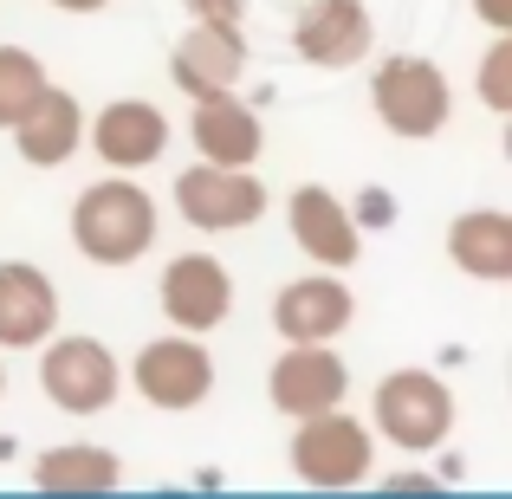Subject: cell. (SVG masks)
I'll list each match as a JSON object with an SVG mask.
<instances>
[{
  "label": "cell",
  "instance_id": "10",
  "mask_svg": "<svg viewBox=\"0 0 512 499\" xmlns=\"http://www.w3.org/2000/svg\"><path fill=\"white\" fill-rule=\"evenodd\" d=\"M227 305H234V279H227V266L214 260V253H182V260H169V273H163L169 325L214 331L227 318Z\"/></svg>",
  "mask_w": 512,
  "mask_h": 499
},
{
  "label": "cell",
  "instance_id": "16",
  "mask_svg": "<svg viewBox=\"0 0 512 499\" xmlns=\"http://www.w3.org/2000/svg\"><path fill=\"white\" fill-rule=\"evenodd\" d=\"M59 325V292L39 266L7 260L0 266V344L26 350V344H46V331Z\"/></svg>",
  "mask_w": 512,
  "mask_h": 499
},
{
  "label": "cell",
  "instance_id": "5",
  "mask_svg": "<svg viewBox=\"0 0 512 499\" xmlns=\"http://www.w3.org/2000/svg\"><path fill=\"white\" fill-rule=\"evenodd\" d=\"M292 467L312 487H357L370 474V428L350 422L344 409H318L292 435Z\"/></svg>",
  "mask_w": 512,
  "mask_h": 499
},
{
  "label": "cell",
  "instance_id": "21",
  "mask_svg": "<svg viewBox=\"0 0 512 499\" xmlns=\"http://www.w3.org/2000/svg\"><path fill=\"white\" fill-rule=\"evenodd\" d=\"M480 98H487L493 111H512V33L493 39L487 65H480Z\"/></svg>",
  "mask_w": 512,
  "mask_h": 499
},
{
  "label": "cell",
  "instance_id": "2",
  "mask_svg": "<svg viewBox=\"0 0 512 499\" xmlns=\"http://www.w3.org/2000/svg\"><path fill=\"white\" fill-rule=\"evenodd\" d=\"M370 104H376V117H383L396 137H409V143L435 137V130L448 124V111H454L441 65H435V59H415V52H396V59L376 65Z\"/></svg>",
  "mask_w": 512,
  "mask_h": 499
},
{
  "label": "cell",
  "instance_id": "25",
  "mask_svg": "<svg viewBox=\"0 0 512 499\" xmlns=\"http://www.w3.org/2000/svg\"><path fill=\"white\" fill-rule=\"evenodd\" d=\"M0 389H7V376H0Z\"/></svg>",
  "mask_w": 512,
  "mask_h": 499
},
{
  "label": "cell",
  "instance_id": "8",
  "mask_svg": "<svg viewBox=\"0 0 512 499\" xmlns=\"http://www.w3.org/2000/svg\"><path fill=\"white\" fill-rule=\"evenodd\" d=\"M130 376H137L143 402H156V409H195L214 389V357L188 337H156V344H143Z\"/></svg>",
  "mask_w": 512,
  "mask_h": 499
},
{
  "label": "cell",
  "instance_id": "20",
  "mask_svg": "<svg viewBox=\"0 0 512 499\" xmlns=\"http://www.w3.org/2000/svg\"><path fill=\"white\" fill-rule=\"evenodd\" d=\"M39 91H46V65H39L26 46H0V130L26 111Z\"/></svg>",
  "mask_w": 512,
  "mask_h": 499
},
{
  "label": "cell",
  "instance_id": "17",
  "mask_svg": "<svg viewBox=\"0 0 512 499\" xmlns=\"http://www.w3.org/2000/svg\"><path fill=\"white\" fill-rule=\"evenodd\" d=\"M260 117L234 98V91H214V98H195V150L201 163H234L247 169L260 156Z\"/></svg>",
  "mask_w": 512,
  "mask_h": 499
},
{
  "label": "cell",
  "instance_id": "3",
  "mask_svg": "<svg viewBox=\"0 0 512 499\" xmlns=\"http://www.w3.org/2000/svg\"><path fill=\"white\" fill-rule=\"evenodd\" d=\"M376 428H383L396 448H409V454L441 448V441H448V428H454L448 383H441V376H428V370L383 376V383H376Z\"/></svg>",
  "mask_w": 512,
  "mask_h": 499
},
{
  "label": "cell",
  "instance_id": "19",
  "mask_svg": "<svg viewBox=\"0 0 512 499\" xmlns=\"http://www.w3.org/2000/svg\"><path fill=\"white\" fill-rule=\"evenodd\" d=\"M117 474H124V467L104 448H91V441L52 448V454H39V467H33V480L52 487V493H98V487H117Z\"/></svg>",
  "mask_w": 512,
  "mask_h": 499
},
{
  "label": "cell",
  "instance_id": "1",
  "mask_svg": "<svg viewBox=\"0 0 512 499\" xmlns=\"http://www.w3.org/2000/svg\"><path fill=\"white\" fill-rule=\"evenodd\" d=\"M72 240H78V253L98 260V266H130L156 240L150 195H143L137 182H124V175H117V182L85 188L78 208H72Z\"/></svg>",
  "mask_w": 512,
  "mask_h": 499
},
{
  "label": "cell",
  "instance_id": "9",
  "mask_svg": "<svg viewBox=\"0 0 512 499\" xmlns=\"http://www.w3.org/2000/svg\"><path fill=\"white\" fill-rule=\"evenodd\" d=\"M266 389H273V402L292 422H305V415H318V409H338L344 389H350V370H344L338 350H325V344H292L286 357L273 363V383Z\"/></svg>",
  "mask_w": 512,
  "mask_h": 499
},
{
  "label": "cell",
  "instance_id": "7",
  "mask_svg": "<svg viewBox=\"0 0 512 499\" xmlns=\"http://www.w3.org/2000/svg\"><path fill=\"white\" fill-rule=\"evenodd\" d=\"M240 65H247V39L240 20H195L182 33V46L169 52V78L188 98H214V91L240 85Z\"/></svg>",
  "mask_w": 512,
  "mask_h": 499
},
{
  "label": "cell",
  "instance_id": "6",
  "mask_svg": "<svg viewBox=\"0 0 512 499\" xmlns=\"http://www.w3.org/2000/svg\"><path fill=\"white\" fill-rule=\"evenodd\" d=\"M117 383H124V370H117V357L98 337H59V344L46 350V363H39V389H46L65 415L111 409Z\"/></svg>",
  "mask_w": 512,
  "mask_h": 499
},
{
  "label": "cell",
  "instance_id": "11",
  "mask_svg": "<svg viewBox=\"0 0 512 499\" xmlns=\"http://www.w3.org/2000/svg\"><path fill=\"white\" fill-rule=\"evenodd\" d=\"M7 130H13V143H20V156L33 169H59V163H72L78 143H85V111H78L72 91L46 85Z\"/></svg>",
  "mask_w": 512,
  "mask_h": 499
},
{
  "label": "cell",
  "instance_id": "24",
  "mask_svg": "<svg viewBox=\"0 0 512 499\" xmlns=\"http://www.w3.org/2000/svg\"><path fill=\"white\" fill-rule=\"evenodd\" d=\"M52 7H65V13H98V7H111V0H52Z\"/></svg>",
  "mask_w": 512,
  "mask_h": 499
},
{
  "label": "cell",
  "instance_id": "14",
  "mask_svg": "<svg viewBox=\"0 0 512 499\" xmlns=\"http://www.w3.org/2000/svg\"><path fill=\"white\" fill-rule=\"evenodd\" d=\"M85 143H98V156L111 169H143V163L163 156L169 117L156 111V104H143V98H117V104H104V111H98V124L85 130Z\"/></svg>",
  "mask_w": 512,
  "mask_h": 499
},
{
  "label": "cell",
  "instance_id": "22",
  "mask_svg": "<svg viewBox=\"0 0 512 499\" xmlns=\"http://www.w3.org/2000/svg\"><path fill=\"white\" fill-rule=\"evenodd\" d=\"M195 20H240L247 13V0H182Z\"/></svg>",
  "mask_w": 512,
  "mask_h": 499
},
{
  "label": "cell",
  "instance_id": "13",
  "mask_svg": "<svg viewBox=\"0 0 512 499\" xmlns=\"http://www.w3.org/2000/svg\"><path fill=\"white\" fill-rule=\"evenodd\" d=\"M350 312H357V299L344 292V279L318 273V279H292V286L279 292L273 325H279L286 344H331V337L350 325Z\"/></svg>",
  "mask_w": 512,
  "mask_h": 499
},
{
  "label": "cell",
  "instance_id": "15",
  "mask_svg": "<svg viewBox=\"0 0 512 499\" xmlns=\"http://www.w3.org/2000/svg\"><path fill=\"white\" fill-rule=\"evenodd\" d=\"M292 46L312 65H357L370 52V13L363 0H312L292 26Z\"/></svg>",
  "mask_w": 512,
  "mask_h": 499
},
{
  "label": "cell",
  "instance_id": "12",
  "mask_svg": "<svg viewBox=\"0 0 512 499\" xmlns=\"http://www.w3.org/2000/svg\"><path fill=\"white\" fill-rule=\"evenodd\" d=\"M286 221H292V240H299L312 260H325V266H357L363 234H357V221L344 214V201L331 195V188H318V182L292 188Z\"/></svg>",
  "mask_w": 512,
  "mask_h": 499
},
{
  "label": "cell",
  "instance_id": "18",
  "mask_svg": "<svg viewBox=\"0 0 512 499\" xmlns=\"http://www.w3.org/2000/svg\"><path fill=\"white\" fill-rule=\"evenodd\" d=\"M448 260L474 279H512V214L474 208L448 227Z\"/></svg>",
  "mask_w": 512,
  "mask_h": 499
},
{
  "label": "cell",
  "instance_id": "4",
  "mask_svg": "<svg viewBox=\"0 0 512 499\" xmlns=\"http://www.w3.org/2000/svg\"><path fill=\"white\" fill-rule=\"evenodd\" d=\"M175 208L201 234H227V227H253L266 214V188H260V175H247L234 163H195L175 182Z\"/></svg>",
  "mask_w": 512,
  "mask_h": 499
},
{
  "label": "cell",
  "instance_id": "23",
  "mask_svg": "<svg viewBox=\"0 0 512 499\" xmlns=\"http://www.w3.org/2000/svg\"><path fill=\"white\" fill-rule=\"evenodd\" d=\"M480 7V20L493 26V33H512V0H474Z\"/></svg>",
  "mask_w": 512,
  "mask_h": 499
}]
</instances>
